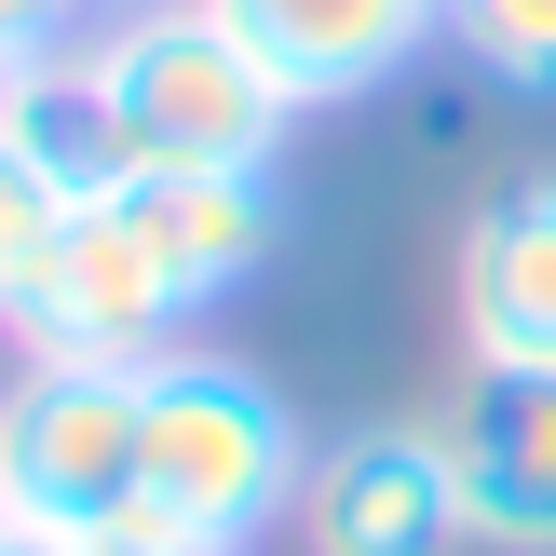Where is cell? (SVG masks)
I'll return each mask as SVG.
<instances>
[{
  "instance_id": "cell-4",
  "label": "cell",
  "mask_w": 556,
  "mask_h": 556,
  "mask_svg": "<svg viewBox=\"0 0 556 556\" xmlns=\"http://www.w3.org/2000/svg\"><path fill=\"white\" fill-rule=\"evenodd\" d=\"M286 530H299V556H462L476 516H462V476H448L434 421H353L313 448Z\"/></svg>"
},
{
  "instance_id": "cell-11",
  "label": "cell",
  "mask_w": 556,
  "mask_h": 556,
  "mask_svg": "<svg viewBox=\"0 0 556 556\" xmlns=\"http://www.w3.org/2000/svg\"><path fill=\"white\" fill-rule=\"evenodd\" d=\"M448 41L489 96H556V0H448Z\"/></svg>"
},
{
  "instance_id": "cell-8",
  "label": "cell",
  "mask_w": 556,
  "mask_h": 556,
  "mask_svg": "<svg viewBox=\"0 0 556 556\" xmlns=\"http://www.w3.org/2000/svg\"><path fill=\"white\" fill-rule=\"evenodd\" d=\"M448 299L476 367H556V177H516L462 217Z\"/></svg>"
},
{
  "instance_id": "cell-7",
  "label": "cell",
  "mask_w": 556,
  "mask_h": 556,
  "mask_svg": "<svg viewBox=\"0 0 556 556\" xmlns=\"http://www.w3.org/2000/svg\"><path fill=\"white\" fill-rule=\"evenodd\" d=\"M244 27L271 81L299 109H353V96H394L434 41H448V0H217Z\"/></svg>"
},
{
  "instance_id": "cell-12",
  "label": "cell",
  "mask_w": 556,
  "mask_h": 556,
  "mask_svg": "<svg viewBox=\"0 0 556 556\" xmlns=\"http://www.w3.org/2000/svg\"><path fill=\"white\" fill-rule=\"evenodd\" d=\"M68 190H41L14 150H0V326H27V299H41V271H54V244H68Z\"/></svg>"
},
{
  "instance_id": "cell-14",
  "label": "cell",
  "mask_w": 556,
  "mask_h": 556,
  "mask_svg": "<svg viewBox=\"0 0 556 556\" xmlns=\"http://www.w3.org/2000/svg\"><path fill=\"white\" fill-rule=\"evenodd\" d=\"M0 556H96L81 530H41V516H0Z\"/></svg>"
},
{
  "instance_id": "cell-17",
  "label": "cell",
  "mask_w": 556,
  "mask_h": 556,
  "mask_svg": "<svg viewBox=\"0 0 556 556\" xmlns=\"http://www.w3.org/2000/svg\"><path fill=\"white\" fill-rule=\"evenodd\" d=\"M0 516H14V489H0Z\"/></svg>"
},
{
  "instance_id": "cell-15",
  "label": "cell",
  "mask_w": 556,
  "mask_h": 556,
  "mask_svg": "<svg viewBox=\"0 0 556 556\" xmlns=\"http://www.w3.org/2000/svg\"><path fill=\"white\" fill-rule=\"evenodd\" d=\"M96 556H231V543H177V530H109Z\"/></svg>"
},
{
  "instance_id": "cell-10",
  "label": "cell",
  "mask_w": 556,
  "mask_h": 556,
  "mask_svg": "<svg viewBox=\"0 0 556 556\" xmlns=\"http://www.w3.org/2000/svg\"><path fill=\"white\" fill-rule=\"evenodd\" d=\"M0 150H14L41 190H68V204H109V190L150 177V163H136V136H123V109H109L96 41H41L14 81H0Z\"/></svg>"
},
{
  "instance_id": "cell-3",
  "label": "cell",
  "mask_w": 556,
  "mask_h": 556,
  "mask_svg": "<svg viewBox=\"0 0 556 556\" xmlns=\"http://www.w3.org/2000/svg\"><path fill=\"white\" fill-rule=\"evenodd\" d=\"M136 434H150L136 367H68V353H27V380L0 394V489H14V516L109 543V530L136 516Z\"/></svg>"
},
{
  "instance_id": "cell-16",
  "label": "cell",
  "mask_w": 556,
  "mask_h": 556,
  "mask_svg": "<svg viewBox=\"0 0 556 556\" xmlns=\"http://www.w3.org/2000/svg\"><path fill=\"white\" fill-rule=\"evenodd\" d=\"M81 14H123V0H81Z\"/></svg>"
},
{
  "instance_id": "cell-6",
  "label": "cell",
  "mask_w": 556,
  "mask_h": 556,
  "mask_svg": "<svg viewBox=\"0 0 556 556\" xmlns=\"http://www.w3.org/2000/svg\"><path fill=\"white\" fill-rule=\"evenodd\" d=\"M434 434H448L476 543L489 556H556V367H462Z\"/></svg>"
},
{
  "instance_id": "cell-5",
  "label": "cell",
  "mask_w": 556,
  "mask_h": 556,
  "mask_svg": "<svg viewBox=\"0 0 556 556\" xmlns=\"http://www.w3.org/2000/svg\"><path fill=\"white\" fill-rule=\"evenodd\" d=\"M177 326H190V286L163 271V244L136 231V204L109 190V204L68 217V244H54V271H41V299H27L14 340L68 353V367H150V353H177Z\"/></svg>"
},
{
  "instance_id": "cell-2",
  "label": "cell",
  "mask_w": 556,
  "mask_h": 556,
  "mask_svg": "<svg viewBox=\"0 0 556 556\" xmlns=\"http://www.w3.org/2000/svg\"><path fill=\"white\" fill-rule=\"evenodd\" d=\"M109 68V109H123L136 163L150 177H190V163H286V136L313 109L244 54V27L217 0H123V14L81 27Z\"/></svg>"
},
{
  "instance_id": "cell-9",
  "label": "cell",
  "mask_w": 556,
  "mask_h": 556,
  "mask_svg": "<svg viewBox=\"0 0 556 556\" xmlns=\"http://www.w3.org/2000/svg\"><path fill=\"white\" fill-rule=\"evenodd\" d=\"M123 204H136V231L163 244V271L190 286V313H217L231 286H258V271L299 244V204H286V177H271V163H190V177H136Z\"/></svg>"
},
{
  "instance_id": "cell-13",
  "label": "cell",
  "mask_w": 556,
  "mask_h": 556,
  "mask_svg": "<svg viewBox=\"0 0 556 556\" xmlns=\"http://www.w3.org/2000/svg\"><path fill=\"white\" fill-rule=\"evenodd\" d=\"M0 27H14V41H68L81 0H0Z\"/></svg>"
},
{
  "instance_id": "cell-1",
  "label": "cell",
  "mask_w": 556,
  "mask_h": 556,
  "mask_svg": "<svg viewBox=\"0 0 556 556\" xmlns=\"http://www.w3.org/2000/svg\"><path fill=\"white\" fill-rule=\"evenodd\" d=\"M150 394V434H136V516L123 530H177V543H258L299 516V476H313V434L271 394L244 353H150L136 367Z\"/></svg>"
}]
</instances>
